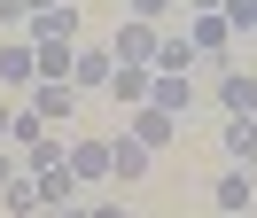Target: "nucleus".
Returning a JSON list of instances; mask_svg holds the SVG:
<instances>
[{
  "mask_svg": "<svg viewBox=\"0 0 257 218\" xmlns=\"http://www.w3.org/2000/svg\"><path fill=\"white\" fill-rule=\"evenodd\" d=\"M210 202H218L226 218H241V210H249V171H218V187H210Z\"/></svg>",
  "mask_w": 257,
  "mask_h": 218,
  "instance_id": "obj_15",
  "label": "nucleus"
},
{
  "mask_svg": "<svg viewBox=\"0 0 257 218\" xmlns=\"http://www.w3.org/2000/svg\"><path fill=\"white\" fill-rule=\"evenodd\" d=\"M187 101H195V78H164V70H156V86H148V109H164V117H187Z\"/></svg>",
  "mask_w": 257,
  "mask_h": 218,
  "instance_id": "obj_8",
  "label": "nucleus"
},
{
  "mask_svg": "<svg viewBox=\"0 0 257 218\" xmlns=\"http://www.w3.org/2000/svg\"><path fill=\"white\" fill-rule=\"evenodd\" d=\"M156 47H164V31L125 16V24H117V39H109V55H117V62H141V70H156Z\"/></svg>",
  "mask_w": 257,
  "mask_h": 218,
  "instance_id": "obj_1",
  "label": "nucleus"
},
{
  "mask_svg": "<svg viewBox=\"0 0 257 218\" xmlns=\"http://www.w3.org/2000/svg\"><path fill=\"white\" fill-rule=\"evenodd\" d=\"M109 70H117L109 47H78V55H70V86L78 93H109Z\"/></svg>",
  "mask_w": 257,
  "mask_h": 218,
  "instance_id": "obj_3",
  "label": "nucleus"
},
{
  "mask_svg": "<svg viewBox=\"0 0 257 218\" xmlns=\"http://www.w3.org/2000/svg\"><path fill=\"white\" fill-rule=\"evenodd\" d=\"M70 55H78L70 39H32V62H39V78H63V86H70Z\"/></svg>",
  "mask_w": 257,
  "mask_h": 218,
  "instance_id": "obj_12",
  "label": "nucleus"
},
{
  "mask_svg": "<svg viewBox=\"0 0 257 218\" xmlns=\"http://www.w3.org/2000/svg\"><path fill=\"white\" fill-rule=\"evenodd\" d=\"M156 70H164V78H195V47H187V39H164V47H156Z\"/></svg>",
  "mask_w": 257,
  "mask_h": 218,
  "instance_id": "obj_19",
  "label": "nucleus"
},
{
  "mask_svg": "<svg viewBox=\"0 0 257 218\" xmlns=\"http://www.w3.org/2000/svg\"><path fill=\"white\" fill-rule=\"evenodd\" d=\"M24 109H39V117H47V133H55V125L78 109V86H63V78H39V86L24 93Z\"/></svg>",
  "mask_w": 257,
  "mask_h": 218,
  "instance_id": "obj_4",
  "label": "nucleus"
},
{
  "mask_svg": "<svg viewBox=\"0 0 257 218\" xmlns=\"http://www.w3.org/2000/svg\"><path fill=\"white\" fill-rule=\"evenodd\" d=\"M218 109H226V117H257V78L249 70H226L218 78Z\"/></svg>",
  "mask_w": 257,
  "mask_h": 218,
  "instance_id": "obj_7",
  "label": "nucleus"
},
{
  "mask_svg": "<svg viewBox=\"0 0 257 218\" xmlns=\"http://www.w3.org/2000/svg\"><path fill=\"white\" fill-rule=\"evenodd\" d=\"M226 8V0H187V16H218Z\"/></svg>",
  "mask_w": 257,
  "mask_h": 218,
  "instance_id": "obj_24",
  "label": "nucleus"
},
{
  "mask_svg": "<svg viewBox=\"0 0 257 218\" xmlns=\"http://www.w3.org/2000/svg\"><path fill=\"white\" fill-rule=\"evenodd\" d=\"M39 8H63V0H24V16H39Z\"/></svg>",
  "mask_w": 257,
  "mask_h": 218,
  "instance_id": "obj_25",
  "label": "nucleus"
},
{
  "mask_svg": "<svg viewBox=\"0 0 257 218\" xmlns=\"http://www.w3.org/2000/svg\"><path fill=\"white\" fill-rule=\"evenodd\" d=\"M226 31H234V39H249V31H257V0H226Z\"/></svg>",
  "mask_w": 257,
  "mask_h": 218,
  "instance_id": "obj_20",
  "label": "nucleus"
},
{
  "mask_svg": "<svg viewBox=\"0 0 257 218\" xmlns=\"http://www.w3.org/2000/svg\"><path fill=\"white\" fill-rule=\"evenodd\" d=\"M172 125H179V117H164V109H148V101H141V109H133V125H125V133H133V140H141V148H148V156H156V148H164V140H172Z\"/></svg>",
  "mask_w": 257,
  "mask_h": 218,
  "instance_id": "obj_9",
  "label": "nucleus"
},
{
  "mask_svg": "<svg viewBox=\"0 0 257 218\" xmlns=\"http://www.w3.org/2000/svg\"><path fill=\"white\" fill-rule=\"evenodd\" d=\"M0 202H8V210H16V218H32V210H47V202H39V179H32V171H16V179L0 187Z\"/></svg>",
  "mask_w": 257,
  "mask_h": 218,
  "instance_id": "obj_17",
  "label": "nucleus"
},
{
  "mask_svg": "<svg viewBox=\"0 0 257 218\" xmlns=\"http://www.w3.org/2000/svg\"><path fill=\"white\" fill-rule=\"evenodd\" d=\"M0 31H24V0H0Z\"/></svg>",
  "mask_w": 257,
  "mask_h": 218,
  "instance_id": "obj_22",
  "label": "nucleus"
},
{
  "mask_svg": "<svg viewBox=\"0 0 257 218\" xmlns=\"http://www.w3.org/2000/svg\"><path fill=\"white\" fill-rule=\"evenodd\" d=\"M70 171L78 179H109V140H70Z\"/></svg>",
  "mask_w": 257,
  "mask_h": 218,
  "instance_id": "obj_13",
  "label": "nucleus"
},
{
  "mask_svg": "<svg viewBox=\"0 0 257 218\" xmlns=\"http://www.w3.org/2000/svg\"><path fill=\"white\" fill-rule=\"evenodd\" d=\"M94 218H125V210H117V202H94Z\"/></svg>",
  "mask_w": 257,
  "mask_h": 218,
  "instance_id": "obj_26",
  "label": "nucleus"
},
{
  "mask_svg": "<svg viewBox=\"0 0 257 218\" xmlns=\"http://www.w3.org/2000/svg\"><path fill=\"white\" fill-rule=\"evenodd\" d=\"M109 179H125V187H133V179H148V148H141L133 133H125V140H109Z\"/></svg>",
  "mask_w": 257,
  "mask_h": 218,
  "instance_id": "obj_10",
  "label": "nucleus"
},
{
  "mask_svg": "<svg viewBox=\"0 0 257 218\" xmlns=\"http://www.w3.org/2000/svg\"><path fill=\"white\" fill-rule=\"evenodd\" d=\"M32 179H39V202H47V210H63V202L78 195V171H70V164H55V171H32Z\"/></svg>",
  "mask_w": 257,
  "mask_h": 218,
  "instance_id": "obj_14",
  "label": "nucleus"
},
{
  "mask_svg": "<svg viewBox=\"0 0 257 218\" xmlns=\"http://www.w3.org/2000/svg\"><path fill=\"white\" fill-rule=\"evenodd\" d=\"M226 39H234V31H226V16H187V47H195V55H218Z\"/></svg>",
  "mask_w": 257,
  "mask_h": 218,
  "instance_id": "obj_16",
  "label": "nucleus"
},
{
  "mask_svg": "<svg viewBox=\"0 0 257 218\" xmlns=\"http://www.w3.org/2000/svg\"><path fill=\"white\" fill-rule=\"evenodd\" d=\"M16 171H24V164H16V148H8V140H0V187L16 179Z\"/></svg>",
  "mask_w": 257,
  "mask_h": 218,
  "instance_id": "obj_23",
  "label": "nucleus"
},
{
  "mask_svg": "<svg viewBox=\"0 0 257 218\" xmlns=\"http://www.w3.org/2000/svg\"><path fill=\"white\" fill-rule=\"evenodd\" d=\"M164 8H172V0H133V24H156Z\"/></svg>",
  "mask_w": 257,
  "mask_h": 218,
  "instance_id": "obj_21",
  "label": "nucleus"
},
{
  "mask_svg": "<svg viewBox=\"0 0 257 218\" xmlns=\"http://www.w3.org/2000/svg\"><path fill=\"white\" fill-rule=\"evenodd\" d=\"M39 140H47V117H39V109H8V148H16V156H32Z\"/></svg>",
  "mask_w": 257,
  "mask_h": 218,
  "instance_id": "obj_11",
  "label": "nucleus"
},
{
  "mask_svg": "<svg viewBox=\"0 0 257 218\" xmlns=\"http://www.w3.org/2000/svg\"><path fill=\"white\" fill-rule=\"evenodd\" d=\"M24 39H70V47H78V8L63 0V8H39V16H24Z\"/></svg>",
  "mask_w": 257,
  "mask_h": 218,
  "instance_id": "obj_5",
  "label": "nucleus"
},
{
  "mask_svg": "<svg viewBox=\"0 0 257 218\" xmlns=\"http://www.w3.org/2000/svg\"><path fill=\"white\" fill-rule=\"evenodd\" d=\"M148 86H156V70H141V62H117L109 70V101H125V109H141Z\"/></svg>",
  "mask_w": 257,
  "mask_h": 218,
  "instance_id": "obj_6",
  "label": "nucleus"
},
{
  "mask_svg": "<svg viewBox=\"0 0 257 218\" xmlns=\"http://www.w3.org/2000/svg\"><path fill=\"white\" fill-rule=\"evenodd\" d=\"M0 86H8V93H32V86H39L32 39H0Z\"/></svg>",
  "mask_w": 257,
  "mask_h": 218,
  "instance_id": "obj_2",
  "label": "nucleus"
},
{
  "mask_svg": "<svg viewBox=\"0 0 257 218\" xmlns=\"http://www.w3.org/2000/svg\"><path fill=\"white\" fill-rule=\"evenodd\" d=\"M8 109H16V101H0V140H8Z\"/></svg>",
  "mask_w": 257,
  "mask_h": 218,
  "instance_id": "obj_28",
  "label": "nucleus"
},
{
  "mask_svg": "<svg viewBox=\"0 0 257 218\" xmlns=\"http://www.w3.org/2000/svg\"><path fill=\"white\" fill-rule=\"evenodd\" d=\"M226 156L234 164H257V117H226Z\"/></svg>",
  "mask_w": 257,
  "mask_h": 218,
  "instance_id": "obj_18",
  "label": "nucleus"
},
{
  "mask_svg": "<svg viewBox=\"0 0 257 218\" xmlns=\"http://www.w3.org/2000/svg\"><path fill=\"white\" fill-rule=\"evenodd\" d=\"M55 218H94V210H78V202H63V210H55Z\"/></svg>",
  "mask_w": 257,
  "mask_h": 218,
  "instance_id": "obj_27",
  "label": "nucleus"
}]
</instances>
